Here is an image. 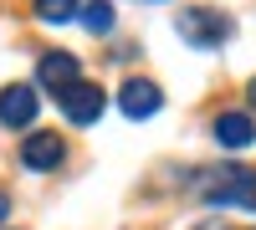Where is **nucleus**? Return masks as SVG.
<instances>
[{"label":"nucleus","instance_id":"f8f14e48","mask_svg":"<svg viewBox=\"0 0 256 230\" xmlns=\"http://www.w3.org/2000/svg\"><path fill=\"white\" fill-rule=\"evenodd\" d=\"M200 230H230V225H226V220H205Z\"/></svg>","mask_w":256,"mask_h":230},{"label":"nucleus","instance_id":"9d476101","mask_svg":"<svg viewBox=\"0 0 256 230\" xmlns=\"http://www.w3.org/2000/svg\"><path fill=\"white\" fill-rule=\"evenodd\" d=\"M31 10L46 20V26H62V20H72V15L82 10V0H36Z\"/></svg>","mask_w":256,"mask_h":230},{"label":"nucleus","instance_id":"9b49d317","mask_svg":"<svg viewBox=\"0 0 256 230\" xmlns=\"http://www.w3.org/2000/svg\"><path fill=\"white\" fill-rule=\"evenodd\" d=\"M6 215H10V195L0 190V225H6Z\"/></svg>","mask_w":256,"mask_h":230},{"label":"nucleus","instance_id":"423d86ee","mask_svg":"<svg viewBox=\"0 0 256 230\" xmlns=\"http://www.w3.org/2000/svg\"><path fill=\"white\" fill-rule=\"evenodd\" d=\"M118 108H123V118H134V123H144V118H154V113L164 108V92L154 87V82H144V77H134V82H123V92H118Z\"/></svg>","mask_w":256,"mask_h":230},{"label":"nucleus","instance_id":"20e7f679","mask_svg":"<svg viewBox=\"0 0 256 230\" xmlns=\"http://www.w3.org/2000/svg\"><path fill=\"white\" fill-rule=\"evenodd\" d=\"M62 159H67V138H62V133L36 128V133H26V143H20V164H26L31 174H46V169H56Z\"/></svg>","mask_w":256,"mask_h":230},{"label":"nucleus","instance_id":"6e6552de","mask_svg":"<svg viewBox=\"0 0 256 230\" xmlns=\"http://www.w3.org/2000/svg\"><path fill=\"white\" fill-rule=\"evenodd\" d=\"M216 143L220 149H251L256 143V123H251V113H220L216 118Z\"/></svg>","mask_w":256,"mask_h":230},{"label":"nucleus","instance_id":"7ed1b4c3","mask_svg":"<svg viewBox=\"0 0 256 230\" xmlns=\"http://www.w3.org/2000/svg\"><path fill=\"white\" fill-rule=\"evenodd\" d=\"M62 113H67V123H77V128H92V123L102 118V108H108V92L92 87V82H72L67 92L56 97Z\"/></svg>","mask_w":256,"mask_h":230},{"label":"nucleus","instance_id":"ddd939ff","mask_svg":"<svg viewBox=\"0 0 256 230\" xmlns=\"http://www.w3.org/2000/svg\"><path fill=\"white\" fill-rule=\"evenodd\" d=\"M246 97H251V108H256V77H251V82H246Z\"/></svg>","mask_w":256,"mask_h":230},{"label":"nucleus","instance_id":"39448f33","mask_svg":"<svg viewBox=\"0 0 256 230\" xmlns=\"http://www.w3.org/2000/svg\"><path fill=\"white\" fill-rule=\"evenodd\" d=\"M36 82H41V87H52V92L62 97L72 82H82V61H77L72 51H46V56L36 61Z\"/></svg>","mask_w":256,"mask_h":230},{"label":"nucleus","instance_id":"f257e3e1","mask_svg":"<svg viewBox=\"0 0 256 230\" xmlns=\"http://www.w3.org/2000/svg\"><path fill=\"white\" fill-rule=\"evenodd\" d=\"M195 195L220 210H256V169L226 164V169H205L195 179Z\"/></svg>","mask_w":256,"mask_h":230},{"label":"nucleus","instance_id":"f03ea898","mask_svg":"<svg viewBox=\"0 0 256 230\" xmlns=\"http://www.w3.org/2000/svg\"><path fill=\"white\" fill-rule=\"evenodd\" d=\"M230 31H236V26H230V15L205 10V5H195V10H184V15H180V36H184L195 51H216V46H226Z\"/></svg>","mask_w":256,"mask_h":230},{"label":"nucleus","instance_id":"0eeeda50","mask_svg":"<svg viewBox=\"0 0 256 230\" xmlns=\"http://www.w3.org/2000/svg\"><path fill=\"white\" fill-rule=\"evenodd\" d=\"M36 108H41L36 92H31V87H20V82L0 92V123H6V128H26V123L36 118Z\"/></svg>","mask_w":256,"mask_h":230},{"label":"nucleus","instance_id":"1a4fd4ad","mask_svg":"<svg viewBox=\"0 0 256 230\" xmlns=\"http://www.w3.org/2000/svg\"><path fill=\"white\" fill-rule=\"evenodd\" d=\"M77 20H82L92 36H108V31H113V5H108V0H88V5L77 10Z\"/></svg>","mask_w":256,"mask_h":230}]
</instances>
